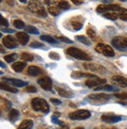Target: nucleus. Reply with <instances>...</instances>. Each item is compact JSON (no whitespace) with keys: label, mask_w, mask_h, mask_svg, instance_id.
<instances>
[{"label":"nucleus","mask_w":127,"mask_h":129,"mask_svg":"<svg viewBox=\"0 0 127 129\" xmlns=\"http://www.w3.org/2000/svg\"><path fill=\"white\" fill-rule=\"evenodd\" d=\"M13 25L15 27H17L18 29H22L24 27V23L20 20H16L13 22Z\"/></svg>","instance_id":"35"},{"label":"nucleus","mask_w":127,"mask_h":129,"mask_svg":"<svg viewBox=\"0 0 127 129\" xmlns=\"http://www.w3.org/2000/svg\"><path fill=\"white\" fill-rule=\"evenodd\" d=\"M102 1H103L104 3H107V2L111 3V2H112V1H111V0H102Z\"/></svg>","instance_id":"51"},{"label":"nucleus","mask_w":127,"mask_h":129,"mask_svg":"<svg viewBox=\"0 0 127 129\" xmlns=\"http://www.w3.org/2000/svg\"><path fill=\"white\" fill-rule=\"evenodd\" d=\"M33 127V122L31 120H24L20 124L17 129H32Z\"/></svg>","instance_id":"21"},{"label":"nucleus","mask_w":127,"mask_h":129,"mask_svg":"<svg viewBox=\"0 0 127 129\" xmlns=\"http://www.w3.org/2000/svg\"><path fill=\"white\" fill-rule=\"evenodd\" d=\"M3 81H6V83H8V84H10L13 86H15V87L21 88V87H24V86L28 85V82L21 81V80H18V79H15V78H3Z\"/></svg>","instance_id":"14"},{"label":"nucleus","mask_w":127,"mask_h":129,"mask_svg":"<svg viewBox=\"0 0 127 129\" xmlns=\"http://www.w3.org/2000/svg\"><path fill=\"white\" fill-rule=\"evenodd\" d=\"M71 1L76 6H79L81 4H83V0H71Z\"/></svg>","instance_id":"45"},{"label":"nucleus","mask_w":127,"mask_h":129,"mask_svg":"<svg viewBox=\"0 0 127 129\" xmlns=\"http://www.w3.org/2000/svg\"><path fill=\"white\" fill-rule=\"evenodd\" d=\"M115 96L121 100H127V93H118L115 94Z\"/></svg>","instance_id":"41"},{"label":"nucleus","mask_w":127,"mask_h":129,"mask_svg":"<svg viewBox=\"0 0 127 129\" xmlns=\"http://www.w3.org/2000/svg\"><path fill=\"white\" fill-rule=\"evenodd\" d=\"M19 1H20L21 3H26L28 0H19Z\"/></svg>","instance_id":"48"},{"label":"nucleus","mask_w":127,"mask_h":129,"mask_svg":"<svg viewBox=\"0 0 127 129\" xmlns=\"http://www.w3.org/2000/svg\"><path fill=\"white\" fill-rule=\"evenodd\" d=\"M3 43L4 46L8 49H15L18 47V43L13 37L10 35H6L3 38Z\"/></svg>","instance_id":"8"},{"label":"nucleus","mask_w":127,"mask_h":129,"mask_svg":"<svg viewBox=\"0 0 127 129\" xmlns=\"http://www.w3.org/2000/svg\"><path fill=\"white\" fill-rule=\"evenodd\" d=\"M0 88H1L2 90L6 91V92H10L12 93H17V92H18V90L17 88H13L10 85H8L7 84H4V83H3V82L0 84Z\"/></svg>","instance_id":"23"},{"label":"nucleus","mask_w":127,"mask_h":129,"mask_svg":"<svg viewBox=\"0 0 127 129\" xmlns=\"http://www.w3.org/2000/svg\"><path fill=\"white\" fill-rule=\"evenodd\" d=\"M101 129H118V128H115V127H112V128H108V127H100Z\"/></svg>","instance_id":"50"},{"label":"nucleus","mask_w":127,"mask_h":129,"mask_svg":"<svg viewBox=\"0 0 127 129\" xmlns=\"http://www.w3.org/2000/svg\"><path fill=\"white\" fill-rule=\"evenodd\" d=\"M38 84L40 85L42 88L46 91H50L53 87L52 80L49 77H42L38 80Z\"/></svg>","instance_id":"12"},{"label":"nucleus","mask_w":127,"mask_h":129,"mask_svg":"<svg viewBox=\"0 0 127 129\" xmlns=\"http://www.w3.org/2000/svg\"><path fill=\"white\" fill-rule=\"evenodd\" d=\"M20 59L25 60V61L31 62L34 59V56L31 53H28V52H23V53L20 55Z\"/></svg>","instance_id":"30"},{"label":"nucleus","mask_w":127,"mask_h":129,"mask_svg":"<svg viewBox=\"0 0 127 129\" xmlns=\"http://www.w3.org/2000/svg\"><path fill=\"white\" fill-rule=\"evenodd\" d=\"M111 81L112 83H114L115 85L121 87V88H125L127 87V79L125 78L122 76H114L111 78Z\"/></svg>","instance_id":"15"},{"label":"nucleus","mask_w":127,"mask_h":129,"mask_svg":"<svg viewBox=\"0 0 127 129\" xmlns=\"http://www.w3.org/2000/svg\"><path fill=\"white\" fill-rule=\"evenodd\" d=\"M86 33H87L88 36H89V38H90L91 39H95V37H96V32L93 31V29H91V28L88 29V30H87V31H86Z\"/></svg>","instance_id":"38"},{"label":"nucleus","mask_w":127,"mask_h":129,"mask_svg":"<svg viewBox=\"0 0 127 129\" xmlns=\"http://www.w3.org/2000/svg\"><path fill=\"white\" fill-rule=\"evenodd\" d=\"M26 91H27V92H32V93H34V92H37V89L34 86H28V87L26 88Z\"/></svg>","instance_id":"43"},{"label":"nucleus","mask_w":127,"mask_h":129,"mask_svg":"<svg viewBox=\"0 0 127 129\" xmlns=\"http://www.w3.org/2000/svg\"><path fill=\"white\" fill-rule=\"evenodd\" d=\"M56 38H57V39L61 40V41H62V42H66V43H69V44L73 43V42H72L71 39H69L68 38H66V37H64V36H59V35H57Z\"/></svg>","instance_id":"36"},{"label":"nucleus","mask_w":127,"mask_h":129,"mask_svg":"<svg viewBox=\"0 0 127 129\" xmlns=\"http://www.w3.org/2000/svg\"><path fill=\"white\" fill-rule=\"evenodd\" d=\"M75 39L79 41V42H82L83 44H84V45H87V46H90L91 45V42L89 41L87 38L86 37V36H84V35H77V36H75Z\"/></svg>","instance_id":"26"},{"label":"nucleus","mask_w":127,"mask_h":129,"mask_svg":"<svg viewBox=\"0 0 127 129\" xmlns=\"http://www.w3.org/2000/svg\"><path fill=\"white\" fill-rule=\"evenodd\" d=\"M18 56L17 53H13V54H10V55H7L6 56H4V59L6 60V63H11L13 61H15L17 59Z\"/></svg>","instance_id":"28"},{"label":"nucleus","mask_w":127,"mask_h":129,"mask_svg":"<svg viewBox=\"0 0 127 129\" xmlns=\"http://www.w3.org/2000/svg\"><path fill=\"white\" fill-rule=\"evenodd\" d=\"M79 17H74L72 19V20L71 21V27L75 30V31H79L80 30L82 27H83V22L79 20Z\"/></svg>","instance_id":"18"},{"label":"nucleus","mask_w":127,"mask_h":129,"mask_svg":"<svg viewBox=\"0 0 127 129\" xmlns=\"http://www.w3.org/2000/svg\"><path fill=\"white\" fill-rule=\"evenodd\" d=\"M30 46L32 48H42L44 46V45L39 42H33L32 43L30 44Z\"/></svg>","instance_id":"39"},{"label":"nucleus","mask_w":127,"mask_h":129,"mask_svg":"<svg viewBox=\"0 0 127 129\" xmlns=\"http://www.w3.org/2000/svg\"><path fill=\"white\" fill-rule=\"evenodd\" d=\"M0 17H1V25L4 26V27H8L9 26V22L7 21V20L6 18H3L2 16Z\"/></svg>","instance_id":"42"},{"label":"nucleus","mask_w":127,"mask_h":129,"mask_svg":"<svg viewBox=\"0 0 127 129\" xmlns=\"http://www.w3.org/2000/svg\"><path fill=\"white\" fill-rule=\"evenodd\" d=\"M0 63H1V67H4V68H6V65L3 63V62H2V61H1V62H0Z\"/></svg>","instance_id":"49"},{"label":"nucleus","mask_w":127,"mask_h":129,"mask_svg":"<svg viewBox=\"0 0 127 129\" xmlns=\"http://www.w3.org/2000/svg\"><path fill=\"white\" fill-rule=\"evenodd\" d=\"M49 56L50 59H56V60H58V59H60V56H59V54H58V53H57V52H50Z\"/></svg>","instance_id":"40"},{"label":"nucleus","mask_w":127,"mask_h":129,"mask_svg":"<svg viewBox=\"0 0 127 129\" xmlns=\"http://www.w3.org/2000/svg\"><path fill=\"white\" fill-rule=\"evenodd\" d=\"M19 116H20L19 111L15 109H12L9 113V118L13 122H14L15 120H17L19 118Z\"/></svg>","instance_id":"25"},{"label":"nucleus","mask_w":127,"mask_h":129,"mask_svg":"<svg viewBox=\"0 0 127 129\" xmlns=\"http://www.w3.org/2000/svg\"><path fill=\"white\" fill-rule=\"evenodd\" d=\"M121 7L116 4H110V5H100L96 8V12L99 13H110L112 11H118Z\"/></svg>","instance_id":"6"},{"label":"nucleus","mask_w":127,"mask_h":129,"mask_svg":"<svg viewBox=\"0 0 127 129\" xmlns=\"http://www.w3.org/2000/svg\"><path fill=\"white\" fill-rule=\"evenodd\" d=\"M98 90H104V91H108V92H115V91H118V89L113 86L106 85H103V86H98L94 88V91H98Z\"/></svg>","instance_id":"24"},{"label":"nucleus","mask_w":127,"mask_h":129,"mask_svg":"<svg viewBox=\"0 0 127 129\" xmlns=\"http://www.w3.org/2000/svg\"><path fill=\"white\" fill-rule=\"evenodd\" d=\"M119 1H122V2H125V1H126V0H119Z\"/></svg>","instance_id":"53"},{"label":"nucleus","mask_w":127,"mask_h":129,"mask_svg":"<svg viewBox=\"0 0 127 129\" xmlns=\"http://www.w3.org/2000/svg\"><path fill=\"white\" fill-rule=\"evenodd\" d=\"M16 38L18 42L23 45H25L29 41V35L24 32H17L16 34Z\"/></svg>","instance_id":"17"},{"label":"nucleus","mask_w":127,"mask_h":129,"mask_svg":"<svg viewBox=\"0 0 127 129\" xmlns=\"http://www.w3.org/2000/svg\"><path fill=\"white\" fill-rule=\"evenodd\" d=\"M55 88L57 91L58 94L64 98H71V97H73V93L71 92H70V91L65 90L64 88H58V87H56Z\"/></svg>","instance_id":"20"},{"label":"nucleus","mask_w":127,"mask_h":129,"mask_svg":"<svg viewBox=\"0 0 127 129\" xmlns=\"http://www.w3.org/2000/svg\"><path fill=\"white\" fill-rule=\"evenodd\" d=\"M118 15L119 18L122 20L127 21V10L125 8H121L118 11Z\"/></svg>","instance_id":"29"},{"label":"nucleus","mask_w":127,"mask_h":129,"mask_svg":"<svg viewBox=\"0 0 127 129\" xmlns=\"http://www.w3.org/2000/svg\"><path fill=\"white\" fill-rule=\"evenodd\" d=\"M104 17L108 19V20H115L118 19V13H104Z\"/></svg>","instance_id":"32"},{"label":"nucleus","mask_w":127,"mask_h":129,"mask_svg":"<svg viewBox=\"0 0 127 129\" xmlns=\"http://www.w3.org/2000/svg\"><path fill=\"white\" fill-rule=\"evenodd\" d=\"M67 53L69 56L75 58L77 59H80V60H91L92 59L91 57L87 53H86L85 52L74 47L68 48V50H67Z\"/></svg>","instance_id":"2"},{"label":"nucleus","mask_w":127,"mask_h":129,"mask_svg":"<svg viewBox=\"0 0 127 129\" xmlns=\"http://www.w3.org/2000/svg\"><path fill=\"white\" fill-rule=\"evenodd\" d=\"M24 31L27 33L32 34V35H39V30L33 26H27L26 27H24Z\"/></svg>","instance_id":"31"},{"label":"nucleus","mask_w":127,"mask_h":129,"mask_svg":"<svg viewBox=\"0 0 127 129\" xmlns=\"http://www.w3.org/2000/svg\"><path fill=\"white\" fill-rule=\"evenodd\" d=\"M111 96L104 94V93H99V94H91L88 95V99L92 102H95V103H104L107 101H108L110 100Z\"/></svg>","instance_id":"7"},{"label":"nucleus","mask_w":127,"mask_h":129,"mask_svg":"<svg viewBox=\"0 0 127 129\" xmlns=\"http://www.w3.org/2000/svg\"><path fill=\"white\" fill-rule=\"evenodd\" d=\"M95 50L99 52V53H102L103 55L108 56V57H113L115 56V52L111 46L108 45H104V44H98L96 45Z\"/></svg>","instance_id":"5"},{"label":"nucleus","mask_w":127,"mask_h":129,"mask_svg":"<svg viewBox=\"0 0 127 129\" xmlns=\"http://www.w3.org/2000/svg\"><path fill=\"white\" fill-rule=\"evenodd\" d=\"M42 73V71L39 67H35V66H31V67H29L28 69V74L30 76H33V77L38 76V75L41 74Z\"/></svg>","instance_id":"19"},{"label":"nucleus","mask_w":127,"mask_h":129,"mask_svg":"<svg viewBox=\"0 0 127 129\" xmlns=\"http://www.w3.org/2000/svg\"><path fill=\"white\" fill-rule=\"evenodd\" d=\"M32 107L34 110L39 111L43 113H48L49 107L47 102L41 98H35L32 100Z\"/></svg>","instance_id":"1"},{"label":"nucleus","mask_w":127,"mask_h":129,"mask_svg":"<svg viewBox=\"0 0 127 129\" xmlns=\"http://www.w3.org/2000/svg\"><path fill=\"white\" fill-rule=\"evenodd\" d=\"M111 43L117 49L127 48V38L125 37H115L111 41Z\"/></svg>","instance_id":"9"},{"label":"nucleus","mask_w":127,"mask_h":129,"mask_svg":"<svg viewBox=\"0 0 127 129\" xmlns=\"http://www.w3.org/2000/svg\"><path fill=\"white\" fill-rule=\"evenodd\" d=\"M54 115L55 117H58L61 116V113H57V112H56V113H54Z\"/></svg>","instance_id":"47"},{"label":"nucleus","mask_w":127,"mask_h":129,"mask_svg":"<svg viewBox=\"0 0 127 129\" xmlns=\"http://www.w3.org/2000/svg\"><path fill=\"white\" fill-rule=\"evenodd\" d=\"M93 1H94V0H93Z\"/></svg>","instance_id":"54"},{"label":"nucleus","mask_w":127,"mask_h":129,"mask_svg":"<svg viewBox=\"0 0 127 129\" xmlns=\"http://www.w3.org/2000/svg\"><path fill=\"white\" fill-rule=\"evenodd\" d=\"M51 120H52V122H53V123L57 124H58V125H60V126H64V123L62 122V121H60V120L57 118V117H55L54 115L51 117Z\"/></svg>","instance_id":"37"},{"label":"nucleus","mask_w":127,"mask_h":129,"mask_svg":"<svg viewBox=\"0 0 127 129\" xmlns=\"http://www.w3.org/2000/svg\"><path fill=\"white\" fill-rule=\"evenodd\" d=\"M60 9H62V10H68L69 7H70V5L68 2L66 1H64V0H61L59 3H58V6H57Z\"/></svg>","instance_id":"34"},{"label":"nucleus","mask_w":127,"mask_h":129,"mask_svg":"<svg viewBox=\"0 0 127 129\" xmlns=\"http://www.w3.org/2000/svg\"><path fill=\"white\" fill-rule=\"evenodd\" d=\"M101 120L106 123H110V124H114V123H118L119 121L122 120V117L120 116L117 115H113V114H103L101 116Z\"/></svg>","instance_id":"13"},{"label":"nucleus","mask_w":127,"mask_h":129,"mask_svg":"<svg viewBox=\"0 0 127 129\" xmlns=\"http://www.w3.org/2000/svg\"><path fill=\"white\" fill-rule=\"evenodd\" d=\"M91 113L86 110H78L69 113V118L71 120H86L90 117Z\"/></svg>","instance_id":"4"},{"label":"nucleus","mask_w":127,"mask_h":129,"mask_svg":"<svg viewBox=\"0 0 127 129\" xmlns=\"http://www.w3.org/2000/svg\"><path fill=\"white\" fill-rule=\"evenodd\" d=\"M106 83V79H100L97 77L89 78L86 81V85L89 88H94V87H98L102 85H104Z\"/></svg>","instance_id":"10"},{"label":"nucleus","mask_w":127,"mask_h":129,"mask_svg":"<svg viewBox=\"0 0 127 129\" xmlns=\"http://www.w3.org/2000/svg\"><path fill=\"white\" fill-rule=\"evenodd\" d=\"M75 129H84L83 127H76Z\"/></svg>","instance_id":"52"},{"label":"nucleus","mask_w":127,"mask_h":129,"mask_svg":"<svg viewBox=\"0 0 127 129\" xmlns=\"http://www.w3.org/2000/svg\"><path fill=\"white\" fill-rule=\"evenodd\" d=\"M48 11H49V13L52 15V16H54V17L57 16V15H59L60 13H61L60 8H59L58 6H49V8H48Z\"/></svg>","instance_id":"27"},{"label":"nucleus","mask_w":127,"mask_h":129,"mask_svg":"<svg viewBox=\"0 0 127 129\" xmlns=\"http://www.w3.org/2000/svg\"><path fill=\"white\" fill-rule=\"evenodd\" d=\"M28 9L32 12L38 14L40 17H46V12L45 10L44 7L39 1H35V0H31L28 5Z\"/></svg>","instance_id":"3"},{"label":"nucleus","mask_w":127,"mask_h":129,"mask_svg":"<svg viewBox=\"0 0 127 129\" xmlns=\"http://www.w3.org/2000/svg\"><path fill=\"white\" fill-rule=\"evenodd\" d=\"M26 65H27V63L25 62H17L12 65V68L14 71L20 72L23 71V69L26 67Z\"/></svg>","instance_id":"22"},{"label":"nucleus","mask_w":127,"mask_h":129,"mask_svg":"<svg viewBox=\"0 0 127 129\" xmlns=\"http://www.w3.org/2000/svg\"><path fill=\"white\" fill-rule=\"evenodd\" d=\"M71 78L74 79H79V78H96V76L92 74H89V73H82L79 71H74L71 74Z\"/></svg>","instance_id":"16"},{"label":"nucleus","mask_w":127,"mask_h":129,"mask_svg":"<svg viewBox=\"0 0 127 129\" xmlns=\"http://www.w3.org/2000/svg\"><path fill=\"white\" fill-rule=\"evenodd\" d=\"M83 67L86 70L99 73L100 74H104L106 72L105 68L101 65H97V64H94V63H84Z\"/></svg>","instance_id":"11"},{"label":"nucleus","mask_w":127,"mask_h":129,"mask_svg":"<svg viewBox=\"0 0 127 129\" xmlns=\"http://www.w3.org/2000/svg\"><path fill=\"white\" fill-rule=\"evenodd\" d=\"M40 39L42 40V41H45V42H47L49 43H51V44H55V43H57V40H55L54 38H52L51 36L49 35H42L40 37Z\"/></svg>","instance_id":"33"},{"label":"nucleus","mask_w":127,"mask_h":129,"mask_svg":"<svg viewBox=\"0 0 127 129\" xmlns=\"http://www.w3.org/2000/svg\"><path fill=\"white\" fill-rule=\"evenodd\" d=\"M2 31H3L5 33H13V32H15L14 30L10 29V28H4L2 30Z\"/></svg>","instance_id":"46"},{"label":"nucleus","mask_w":127,"mask_h":129,"mask_svg":"<svg viewBox=\"0 0 127 129\" xmlns=\"http://www.w3.org/2000/svg\"><path fill=\"white\" fill-rule=\"evenodd\" d=\"M50 102L53 103L54 105H55V106H57V105H60L61 103V100H57V99H54V98H51L50 99Z\"/></svg>","instance_id":"44"}]
</instances>
